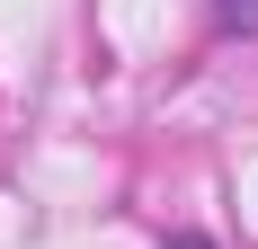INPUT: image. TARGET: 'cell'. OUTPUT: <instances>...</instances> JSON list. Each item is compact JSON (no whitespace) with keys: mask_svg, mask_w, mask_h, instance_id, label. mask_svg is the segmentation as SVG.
I'll return each instance as SVG.
<instances>
[{"mask_svg":"<svg viewBox=\"0 0 258 249\" xmlns=\"http://www.w3.org/2000/svg\"><path fill=\"white\" fill-rule=\"evenodd\" d=\"M214 36H258V0H214Z\"/></svg>","mask_w":258,"mask_h":249,"instance_id":"6da1fadb","label":"cell"},{"mask_svg":"<svg viewBox=\"0 0 258 249\" xmlns=\"http://www.w3.org/2000/svg\"><path fill=\"white\" fill-rule=\"evenodd\" d=\"M169 249H214V240H205V231H178V240H169Z\"/></svg>","mask_w":258,"mask_h":249,"instance_id":"7a4b0ae2","label":"cell"}]
</instances>
